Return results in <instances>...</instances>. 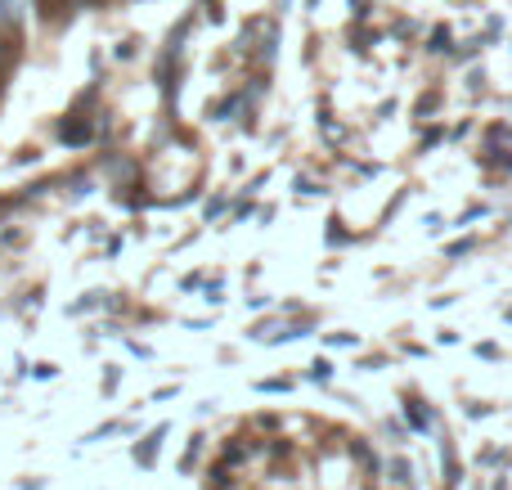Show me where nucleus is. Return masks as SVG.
Returning a JSON list of instances; mask_svg holds the SVG:
<instances>
[{
  "label": "nucleus",
  "mask_w": 512,
  "mask_h": 490,
  "mask_svg": "<svg viewBox=\"0 0 512 490\" xmlns=\"http://www.w3.org/2000/svg\"><path fill=\"white\" fill-rule=\"evenodd\" d=\"M9 14H14V23H32L36 0H9Z\"/></svg>",
  "instance_id": "obj_1"
},
{
  "label": "nucleus",
  "mask_w": 512,
  "mask_h": 490,
  "mask_svg": "<svg viewBox=\"0 0 512 490\" xmlns=\"http://www.w3.org/2000/svg\"><path fill=\"white\" fill-rule=\"evenodd\" d=\"M14 23V14H9V0H0V27Z\"/></svg>",
  "instance_id": "obj_2"
}]
</instances>
